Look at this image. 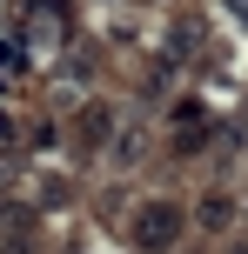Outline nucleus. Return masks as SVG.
<instances>
[{"mask_svg":"<svg viewBox=\"0 0 248 254\" xmlns=\"http://www.w3.org/2000/svg\"><path fill=\"white\" fill-rule=\"evenodd\" d=\"M201 221H208V228H228V221H235V207L215 194V201H201Z\"/></svg>","mask_w":248,"mask_h":254,"instance_id":"nucleus-3","label":"nucleus"},{"mask_svg":"<svg viewBox=\"0 0 248 254\" xmlns=\"http://www.w3.org/2000/svg\"><path fill=\"white\" fill-rule=\"evenodd\" d=\"M107 127H114V114H107V107L94 101V107H81V121H74V134H81V147H101V140H107Z\"/></svg>","mask_w":248,"mask_h":254,"instance_id":"nucleus-2","label":"nucleus"},{"mask_svg":"<svg viewBox=\"0 0 248 254\" xmlns=\"http://www.w3.org/2000/svg\"><path fill=\"white\" fill-rule=\"evenodd\" d=\"M181 234H188V214H181L174 201H141L134 221H128V241L141 248V254H168Z\"/></svg>","mask_w":248,"mask_h":254,"instance_id":"nucleus-1","label":"nucleus"}]
</instances>
